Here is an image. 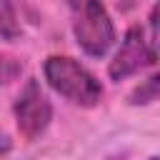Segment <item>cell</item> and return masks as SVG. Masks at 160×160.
I'll use <instances>...</instances> for the list:
<instances>
[{
	"label": "cell",
	"instance_id": "obj_1",
	"mask_svg": "<svg viewBox=\"0 0 160 160\" xmlns=\"http://www.w3.org/2000/svg\"><path fill=\"white\" fill-rule=\"evenodd\" d=\"M42 75L48 80V85L62 95L65 100H70L72 105L80 108H92L100 102L102 98V85L100 80L85 68L80 65L75 58L68 55H50L42 65Z\"/></svg>",
	"mask_w": 160,
	"mask_h": 160
},
{
	"label": "cell",
	"instance_id": "obj_2",
	"mask_svg": "<svg viewBox=\"0 0 160 160\" xmlns=\"http://www.w3.org/2000/svg\"><path fill=\"white\" fill-rule=\"evenodd\" d=\"M70 5V25L80 50L90 58H105L115 45L118 32L108 8L100 0H68Z\"/></svg>",
	"mask_w": 160,
	"mask_h": 160
},
{
	"label": "cell",
	"instance_id": "obj_3",
	"mask_svg": "<svg viewBox=\"0 0 160 160\" xmlns=\"http://www.w3.org/2000/svg\"><path fill=\"white\" fill-rule=\"evenodd\" d=\"M12 112H15L18 132L25 140H38L48 130V125L52 120V105H50L45 90L40 88V82L35 78H30L22 85L20 95L15 98Z\"/></svg>",
	"mask_w": 160,
	"mask_h": 160
},
{
	"label": "cell",
	"instance_id": "obj_4",
	"mask_svg": "<svg viewBox=\"0 0 160 160\" xmlns=\"http://www.w3.org/2000/svg\"><path fill=\"white\" fill-rule=\"evenodd\" d=\"M155 60H158V55H155L150 40L145 38V30L140 25H132V28H128L118 52L112 55V60L108 65V75H110V80L120 82L125 78L140 72L142 68L152 65Z\"/></svg>",
	"mask_w": 160,
	"mask_h": 160
},
{
	"label": "cell",
	"instance_id": "obj_5",
	"mask_svg": "<svg viewBox=\"0 0 160 160\" xmlns=\"http://www.w3.org/2000/svg\"><path fill=\"white\" fill-rule=\"evenodd\" d=\"M158 100H160V70L152 72L140 85H135V90L128 95L130 105H150V102H158Z\"/></svg>",
	"mask_w": 160,
	"mask_h": 160
},
{
	"label": "cell",
	"instance_id": "obj_6",
	"mask_svg": "<svg viewBox=\"0 0 160 160\" xmlns=\"http://www.w3.org/2000/svg\"><path fill=\"white\" fill-rule=\"evenodd\" d=\"M0 30H2V38L10 42L20 35V22L15 18V8H12V0H2V22H0Z\"/></svg>",
	"mask_w": 160,
	"mask_h": 160
},
{
	"label": "cell",
	"instance_id": "obj_7",
	"mask_svg": "<svg viewBox=\"0 0 160 160\" xmlns=\"http://www.w3.org/2000/svg\"><path fill=\"white\" fill-rule=\"evenodd\" d=\"M150 45H152L155 55L160 58V0H155V5L150 10Z\"/></svg>",
	"mask_w": 160,
	"mask_h": 160
},
{
	"label": "cell",
	"instance_id": "obj_8",
	"mask_svg": "<svg viewBox=\"0 0 160 160\" xmlns=\"http://www.w3.org/2000/svg\"><path fill=\"white\" fill-rule=\"evenodd\" d=\"M148 160H160V155H155V158H148Z\"/></svg>",
	"mask_w": 160,
	"mask_h": 160
}]
</instances>
